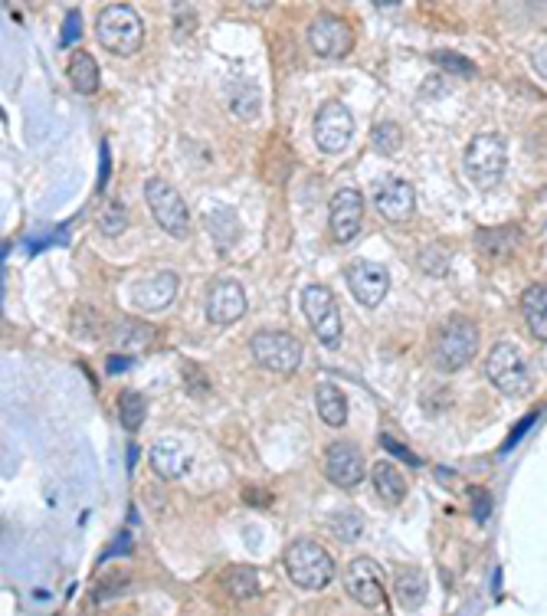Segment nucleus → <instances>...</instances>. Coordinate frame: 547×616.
<instances>
[{
	"label": "nucleus",
	"instance_id": "1",
	"mask_svg": "<svg viewBox=\"0 0 547 616\" xmlns=\"http://www.w3.org/2000/svg\"><path fill=\"white\" fill-rule=\"evenodd\" d=\"M95 37L115 56H132L138 46L145 43V20L138 17L135 7L128 4H109L102 7L99 20H95Z\"/></svg>",
	"mask_w": 547,
	"mask_h": 616
},
{
	"label": "nucleus",
	"instance_id": "2",
	"mask_svg": "<svg viewBox=\"0 0 547 616\" xmlns=\"http://www.w3.org/2000/svg\"><path fill=\"white\" fill-rule=\"evenodd\" d=\"M475 351H479V328H475V322H469V318H449L433 335L430 358L439 371L453 374L475 358Z\"/></svg>",
	"mask_w": 547,
	"mask_h": 616
},
{
	"label": "nucleus",
	"instance_id": "3",
	"mask_svg": "<svg viewBox=\"0 0 547 616\" xmlns=\"http://www.w3.org/2000/svg\"><path fill=\"white\" fill-rule=\"evenodd\" d=\"M285 574L302 590H325L335 577V558L318 541H295L285 551Z\"/></svg>",
	"mask_w": 547,
	"mask_h": 616
},
{
	"label": "nucleus",
	"instance_id": "4",
	"mask_svg": "<svg viewBox=\"0 0 547 616\" xmlns=\"http://www.w3.org/2000/svg\"><path fill=\"white\" fill-rule=\"evenodd\" d=\"M508 171V145L502 135L495 132H479L466 148V174L475 187L492 191L502 184V177Z\"/></svg>",
	"mask_w": 547,
	"mask_h": 616
},
{
	"label": "nucleus",
	"instance_id": "5",
	"mask_svg": "<svg viewBox=\"0 0 547 616\" xmlns=\"http://www.w3.org/2000/svg\"><path fill=\"white\" fill-rule=\"evenodd\" d=\"M145 197H148L154 220H158V227L164 233H171L174 240H187L190 236V210L184 204V197L177 194L164 177H151V181L145 184Z\"/></svg>",
	"mask_w": 547,
	"mask_h": 616
},
{
	"label": "nucleus",
	"instance_id": "6",
	"mask_svg": "<svg viewBox=\"0 0 547 616\" xmlns=\"http://www.w3.org/2000/svg\"><path fill=\"white\" fill-rule=\"evenodd\" d=\"M485 374H489L495 390H502V394H508V397H521L531 384L525 354H521L515 345H508V341H498V345L489 351V358H485Z\"/></svg>",
	"mask_w": 547,
	"mask_h": 616
},
{
	"label": "nucleus",
	"instance_id": "7",
	"mask_svg": "<svg viewBox=\"0 0 547 616\" xmlns=\"http://www.w3.org/2000/svg\"><path fill=\"white\" fill-rule=\"evenodd\" d=\"M249 354L272 374H292L302 364V341L285 331H259L249 341Z\"/></svg>",
	"mask_w": 547,
	"mask_h": 616
},
{
	"label": "nucleus",
	"instance_id": "8",
	"mask_svg": "<svg viewBox=\"0 0 547 616\" xmlns=\"http://www.w3.org/2000/svg\"><path fill=\"white\" fill-rule=\"evenodd\" d=\"M302 312H305L308 325H312L321 345H338L344 325H341L338 302L328 286H308L302 292Z\"/></svg>",
	"mask_w": 547,
	"mask_h": 616
},
{
	"label": "nucleus",
	"instance_id": "9",
	"mask_svg": "<svg viewBox=\"0 0 547 616\" xmlns=\"http://www.w3.org/2000/svg\"><path fill=\"white\" fill-rule=\"evenodd\" d=\"M351 135H354V118L348 112V105L338 99L321 105L315 115V145L325 154H338L348 148Z\"/></svg>",
	"mask_w": 547,
	"mask_h": 616
},
{
	"label": "nucleus",
	"instance_id": "10",
	"mask_svg": "<svg viewBox=\"0 0 547 616\" xmlns=\"http://www.w3.org/2000/svg\"><path fill=\"white\" fill-rule=\"evenodd\" d=\"M344 590L367 610H380L387 600L384 577H380V567L371 558H354L344 567Z\"/></svg>",
	"mask_w": 547,
	"mask_h": 616
},
{
	"label": "nucleus",
	"instance_id": "11",
	"mask_svg": "<svg viewBox=\"0 0 547 616\" xmlns=\"http://www.w3.org/2000/svg\"><path fill=\"white\" fill-rule=\"evenodd\" d=\"M351 27L335 14H318L308 23V46L321 56V59H341L351 50Z\"/></svg>",
	"mask_w": 547,
	"mask_h": 616
},
{
	"label": "nucleus",
	"instance_id": "12",
	"mask_svg": "<svg viewBox=\"0 0 547 616\" xmlns=\"http://www.w3.org/2000/svg\"><path fill=\"white\" fill-rule=\"evenodd\" d=\"M325 476L338 489H358L364 479V453L351 440H338L325 449Z\"/></svg>",
	"mask_w": 547,
	"mask_h": 616
},
{
	"label": "nucleus",
	"instance_id": "13",
	"mask_svg": "<svg viewBox=\"0 0 547 616\" xmlns=\"http://www.w3.org/2000/svg\"><path fill=\"white\" fill-rule=\"evenodd\" d=\"M246 292L240 282L233 279H220L213 282L210 292H207V322L217 325V328H227L233 322H240V318L246 315Z\"/></svg>",
	"mask_w": 547,
	"mask_h": 616
},
{
	"label": "nucleus",
	"instance_id": "14",
	"mask_svg": "<svg viewBox=\"0 0 547 616\" xmlns=\"http://www.w3.org/2000/svg\"><path fill=\"white\" fill-rule=\"evenodd\" d=\"M361 223H364V197L354 187H344V191L331 197V213H328L331 236L338 243H351L358 236Z\"/></svg>",
	"mask_w": 547,
	"mask_h": 616
},
{
	"label": "nucleus",
	"instance_id": "15",
	"mask_svg": "<svg viewBox=\"0 0 547 616\" xmlns=\"http://www.w3.org/2000/svg\"><path fill=\"white\" fill-rule=\"evenodd\" d=\"M348 286L354 292V299L367 308H377L384 302V295L390 289V276L384 266L377 263H367V259H354L348 266Z\"/></svg>",
	"mask_w": 547,
	"mask_h": 616
},
{
	"label": "nucleus",
	"instance_id": "16",
	"mask_svg": "<svg viewBox=\"0 0 547 616\" xmlns=\"http://www.w3.org/2000/svg\"><path fill=\"white\" fill-rule=\"evenodd\" d=\"M151 469H154V476L164 479V482H177V479H184L190 466H194V459H190L187 453V446L181 440H174V436H164V440H154L151 443Z\"/></svg>",
	"mask_w": 547,
	"mask_h": 616
},
{
	"label": "nucleus",
	"instance_id": "17",
	"mask_svg": "<svg viewBox=\"0 0 547 616\" xmlns=\"http://www.w3.org/2000/svg\"><path fill=\"white\" fill-rule=\"evenodd\" d=\"M174 295H177V276L171 269L151 272V276L132 286V302L141 312H161V308H168L174 302Z\"/></svg>",
	"mask_w": 547,
	"mask_h": 616
},
{
	"label": "nucleus",
	"instance_id": "18",
	"mask_svg": "<svg viewBox=\"0 0 547 616\" xmlns=\"http://www.w3.org/2000/svg\"><path fill=\"white\" fill-rule=\"evenodd\" d=\"M374 204L380 210V217H387L390 223H400V220H407L410 213H413L416 194H413V187L407 181H400V177H390V181H384V184L377 187Z\"/></svg>",
	"mask_w": 547,
	"mask_h": 616
},
{
	"label": "nucleus",
	"instance_id": "19",
	"mask_svg": "<svg viewBox=\"0 0 547 616\" xmlns=\"http://www.w3.org/2000/svg\"><path fill=\"white\" fill-rule=\"evenodd\" d=\"M220 590L227 594L230 600H253L259 597V590H263V584H259V571L249 564H230L227 571L220 574Z\"/></svg>",
	"mask_w": 547,
	"mask_h": 616
},
{
	"label": "nucleus",
	"instance_id": "20",
	"mask_svg": "<svg viewBox=\"0 0 547 616\" xmlns=\"http://www.w3.org/2000/svg\"><path fill=\"white\" fill-rule=\"evenodd\" d=\"M394 594L400 600V607L416 610L426 600V574L420 571V567H413V564L400 567L397 580H394Z\"/></svg>",
	"mask_w": 547,
	"mask_h": 616
},
{
	"label": "nucleus",
	"instance_id": "21",
	"mask_svg": "<svg viewBox=\"0 0 547 616\" xmlns=\"http://www.w3.org/2000/svg\"><path fill=\"white\" fill-rule=\"evenodd\" d=\"M521 315L538 341H547V286H531L521 295Z\"/></svg>",
	"mask_w": 547,
	"mask_h": 616
},
{
	"label": "nucleus",
	"instance_id": "22",
	"mask_svg": "<svg viewBox=\"0 0 547 616\" xmlns=\"http://www.w3.org/2000/svg\"><path fill=\"white\" fill-rule=\"evenodd\" d=\"M315 407H318V417L325 420L328 426H344V423H348V397H344L335 384H328V381L318 384Z\"/></svg>",
	"mask_w": 547,
	"mask_h": 616
},
{
	"label": "nucleus",
	"instance_id": "23",
	"mask_svg": "<svg viewBox=\"0 0 547 616\" xmlns=\"http://www.w3.org/2000/svg\"><path fill=\"white\" fill-rule=\"evenodd\" d=\"M69 82H73V89L82 92V96H92L99 89V63H95L92 53L86 50L73 53V59H69Z\"/></svg>",
	"mask_w": 547,
	"mask_h": 616
},
{
	"label": "nucleus",
	"instance_id": "24",
	"mask_svg": "<svg viewBox=\"0 0 547 616\" xmlns=\"http://www.w3.org/2000/svg\"><path fill=\"white\" fill-rule=\"evenodd\" d=\"M374 492L384 502L397 505V502H403V495H407V479H403L400 469H394L390 462H377L374 466Z\"/></svg>",
	"mask_w": 547,
	"mask_h": 616
},
{
	"label": "nucleus",
	"instance_id": "25",
	"mask_svg": "<svg viewBox=\"0 0 547 616\" xmlns=\"http://www.w3.org/2000/svg\"><path fill=\"white\" fill-rule=\"evenodd\" d=\"M227 102H230V112L243 122H253L259 115V89L253 82H233L227 89Z\"/></svg>",
	"mask_w": 547,
	"mask_h": 616
},
{
	"label": "nucleus",
	"instance_id": "26",
	"mask_svg": "<svg viewBox=\"0 0 547 616\" xmlns=\"http://www.w3.org/2000/svg\"><path fill=\"white\" fill-rule=\"evenodd\" d=\"M112 345L118 351H128V354L148 348L151 345V325H145V322H122L112 331Z\"/></svg>",
	"mask_w": 547,
	"mask_h": 616
},
{
	"label": "nucleus",
	"instance_id": "27",
	"mask_svg": "<svg viewBox=\"0 0 547 616\" xmlns=\"http://www.w3.org/2000/svg\"><path fill=\"white\" fill-rule=\"evenodd\" d=\"M118 417H122V426L128 433H138L141 423L148 417V400L138 394V390H125L122 397H118Z\"/></svg>",
	"mask_w": 547,
	"mask_h": 616
},
{
	"label": "nucleus",
	"instance_id": "28",
	"mask_svg": "<svg viewBox=\"0 0 547 616\" xmlns=\"http://www.w3.org/2000/svg\"><path fill=\"white\" fill-rule=\"evenodd\" d=\"M521 240V233L518 230H482V233H475V243L482 246V253H489V256H508L511 250L518 246Z\"/></svg>",
	"mask_w": 547,
	"mask_h": 616
},
{
	"label": "nucleus",
	"instance_id": "29",
	"mask_svg": "<svg viewBox=\"0 0 547 616\" xmlns=\"http://www.w3.org/2000/svg\"><path fill=\"white\" fill-rule=\"evenodd\" d=\"M328 528L335 531V538H341V541H354V538L361 535V518L348 508V512H335V515H331Z\"/></svg>",
	"mask_w": 547,
	"mask_h": 616
},
{
	"label": "nucleus",
	"instance_id": "30",
	"mask_svg": "<svg viewBox=\"0 0 547 616\" xmlns=\"http://www.w3.org/2000/svg\"><path fill=\"white\" fill-rule=\"evenodd\" d=\"M125 227H128V213L122 204H112L99 213V233L102 236H118V233H125Z\"/></svg>",
	"mask_w": 547,
	"mask_h": 616
},
{
	"label": "nucleus",
	"instance_id": "31",
	"mask_svg": "<svg viewBox=\"0 0 547 616\" xmlns=\"http://www.w3.org/2000/svg\"><path fill=\"white\" fill-rule=\"evenodd\" d=\"M400 141H403V135H400V128H397L394 122H380V125L374 128V148H377L380 154H397V151H400Z\"/></svg>",
	"mask_w": 547,
	"mask_h": 616
},
{
	"label": "nucleus",
	"instance_id": "32",
	"mask_svg": "<svg viewBox=\"0 0 547 616\" xmlns=\"http://www.w3.org/2000/svg\"><path fill=\"white\" fill-rule=\"evenodd\" d=\"M433 59H436V63L443 66V69H449V73H459V76H472V73H475L469 59H462V56H456V53H436Z\"/></svg>",
	"mask_w": 547,
	"mask_h": 616
},
{
	"label": "nucleus",
	"instance_id": "33",
	"mask_svg": "<svg viewBox=\"0 0 547 616\" xmlns=\"http://www.w3.org/2000/svg\"><path fill=\"white\" fill-rule=\"evenodd\" d=\"M380 443H384V446H387V449H390V453H394V456H400L403 462H410V466H420V459H416V456L410 453L407 446H400L397 440H390V436H384V440H380Z\"/></svg>",
	"mask_w": 547,
	"mask_h": 616
},
{
	"label": "nucleus",
	"instance_id": "34",
	"mask_svg": "<svg viewBox=\"0 0 547 616\" xmlns=\"http://www.w3.org/2000/svg\"><path fill=\"white\" fill-rule=\"evenodd\" d=\"M76 40H79V14H76V10H73V14L66 17V27H63V40H59V43H63V46H69V43H76Z\"/></svg>",
	"mask_w": 547,
	"mask_h": 616
},
{
	"label": "nucleus",
	"instance_id": "35",
	"mask_svg": "<svg viewBox=\"0 0 547 616\" xmlns=\"http://www.w3.org/2000/svg\"><path fill=\"white\" fill-rule=\"evenodd\" d=\"M534 420H538V413H531V417H525V420H521V423L515 426V433H511V440L505 443V449H511V446H515V443L521 440V436H525V430H528V426H531Z\"/></svg>",
	"mask_w": 547,
	"mask_h": 616
},
{
	"label": "nucleus",
	"instance_id": "36",
	"mask_svg": "<svg viewBox=\"0 0 547 616\" xmlns=\"http://www.w3.org/2000/svg\"><path fill=\"white\" fill-rule=\"evenodd\" d=\"M534 69H538V73L547 79V46H541V50L534 53Z\"/></svg>",
	"mask_w": 547,
	"mask_h": 616
},
{
	"label": "nucleus",
	"instance_id": "37",
	"mask_svg": "<svg viewBox=\"0 0 547 616\" xmlns=\"http://www.w3.org/2000/svg\"><path fill=\"white\" fill-rule=\"evenodd\" d=\"M128 364H132L128 358H112V361H109V371H112V374H118V371H125Z\"/></svg>",
	"mask_w": 547,
	"mask_h": 616
}]
</instances>
